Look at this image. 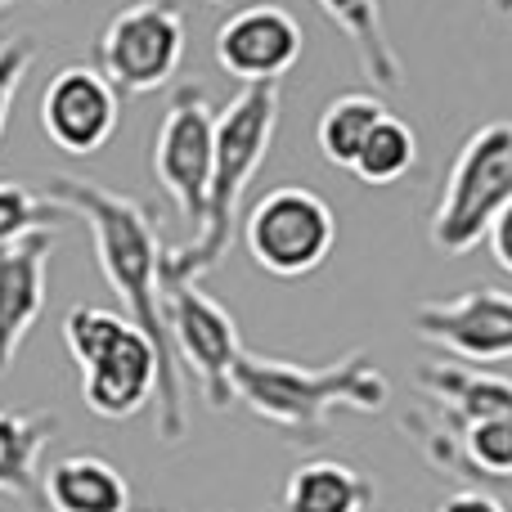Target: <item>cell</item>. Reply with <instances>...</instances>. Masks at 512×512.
<instances>
[{
  "mask_svg": "<svg viewBox=\"0 0 512 512\" xmlns=\"http://www.w3.org/2000/svg\"><path fill=\"white\" fill-rule=\"evenodd\" d=\"M274 131H279V81L243 86L216 113V167H212V189H207V212L194 239L185 248L167 252V265H162L167 283L203 279L230 256L234 234H239L243 194L252 189L256 171L265 167Z\"/></svg>",
  "mask_w": 512,
  "mask_h": 512,
  "instance_id": "3957f363",
  "label": "cell"
},
{
  "mask_svg": "<svg viewBox=\"0 0 512 512\" xmlns=\"http://www.w3.org/2000/svg\"><path fill=\"white\" fill-rule=\"evenodd\" d=\"M50 512H131V481L104 454H68L41 481Z\"/></svg>",
  "mask_w": 512,
  "mask_h": 512,
  "instance_id": "2e32d148",
  "label": "cell"
},
{
  "mask_svg": "<svg viewBox=\"0 0 512 512\" xmlns=\"http://www.w3.org/2000/svg\"><path fill=\"white\" fill-rule=\"evenodd\" d=\"M50 5H54V0H50Z\"/></svg>",
  "mask_w": 512,
  "mask_h": 512,
  "instance_id": "f546056e",
  "label": "cell"
},
{
  "mask_svg": "<svg viewBox=\"0 0 512 512\" xmlns=\"http://www.w3.org/2000/svg\"><path fill=\"white\" fill-rule=\"evenodd\" d=\"M427 459H463V468L481 472V477H512V414L504 418H481V423L441 427L436 436L423 441Z\"/></svg>",
  "mask_w": 512,
  "mask_h": 512,
  "instance_id": "d6986e66",
  "label": "cell"
},
{
  "mask_svg": "<svg viewBox=\"0 0 512 512\" xmlns=\"http://www.w3.org/2000/svg\"><path fill=\"white\" fill-rule=\"evenodd\" d=\"M490 5H495L504 18H512V0H490Z\"/></svg>",
  "mask_w": 512,
  "mask_h": 512,
  "instance_id": "4316f807",
  "label": "cell"
},
{
  "mask_svg": "<svg viewBox=\"0 0 512 512\" xmlns=\"http://www.w3.org/2000/svg\"><path fill=\"white\" fill-rule=\"evenodd\" d=\"M122 95L90 63L59 68L41 90V131L68 158H95L117 131Z\"/></svg>",
  "mask_w": 512,
  "mask_h": 512,
  "instance_id": "9c48e42d",
  "label": "cell"
},
{
  "mask_svg": "<svg viewBox=\"0 0 512 512\" xmlns=\"http://www.w3.org/2000/svg\"><path fill=\"white\" fill-rule=\"evenodd\" d=\"M32 59H36V36H9V41L0 45V140H5L9 108H14L18 86H23Z\"/></svg>",
  "mask_w": 512,
  "mask_h": 512,
  "instance_id": "cb8c5ba5",
  "label": "cell"
},
{
  "mask_svg": "<svg viewBox=\"0 0 512 512\" xmlns=\"http://www.w3.org/2000/svg\"><path fill=\"white\" fill-rule=\"evenodd\" d=\"M373 495V481L355 463L310 459L288 477L279 512H369Z\"/></svg>",
  "mask_w": 512,
  "mask_h": 512,
  "instance_id": "ac0fdd59",
  "label": "cell"
},
{
  "mask_svg": "<svg viewBox=\"0 0 512 512\" xmlns=\"http://www.w3.org/2000/svg\"><path fill=\"white\" fill-rule=\"evenodd\" d=\"M512 203V122H486L468 135L459 158L445 171V189L436 198L432 234L436 252L468 256L490 239V225Z\"/></svg>",
  "mask_w": 512,
  "mask_h": 512,
  "instance_id": "277c9868",
  "label": "cell"
},
{
  "mask_svg": "<svg viewBox=\"0 0 512 512\" xmlns=\"http://www.w3.org/2000/svg\"><path fill=\"white\" fill-rule=\"evenodd\" d=\"M54 248H59L54 230H32L18 243L0 248V373L14 369L27 333L45 310Z\"/></svg>",
  "mask_w": 512,
  "mask_h": 512,
  "instance_id": "4fadbf2b",
  "label": "cell"
},
{
  "mask_svg": "<svg viewBox=\"0 0 512 512\" xmlns=\"http://www.w3.org/2000/svg\"><path fill=\"white\" fill-rule=\"evenodd\" d=\"M45 198L59 207L63 216H77L90 234L95 265L113 297L122 301V315L153 342L162 360V391H158V441L180 445L189 436V405H185V382H180V360L171 346L167 324V243L158 234V216L149 203L131 194H117L108 185L81 176H50L45 180Z\"/></svg>",
  "mask_w": 512,
  "mask_h": 512,
  "instance_id": "6da1fadb",
  "label": "cell"
},
{
  "mask_svg": "<svg viewBox=\"0 0 512 512\" xmlns=\"http://www.w3.org/2000/svg\"><path fill=\"white\" fill-rule=\"evenodd\" d=\"M5 5H9V0H0V9H5Z\"/></svg>",
  "mask_w": 512,
  "mask_h": 512,
  "instance_id": "f1b7e54d",
  "label": "cell"
},
{
  "mask_svg": "<svg viewBox=\"0 0 512 512\" xmlns=\"http://www.w3.org/2000/svg\"><path fill=\"white\" fill-rule=\"evenodd\" d=\"M185 63V14L176 0H135L108 18L95 41V68L117 95H153Z\"/></svg>",
  "mask_w": 512,
  "mask_h": 512,
  "instance_id": "5b68a950",
  "label": "cell"
},
{
  "mask_svg": "<svg viewBox=\"0 0 512 512\" xmlns=\"http://www.w3.org/2000/svg\"><path fill=\"white\" fill-rule=\"evenodd\" d=\"M126 328H135V324L122 315V310L81 301V306H72L68 315H63V346H68L72 364L86 369V364H95L113 342H122Z\"/></svg>",
  "mask_w": 512,
  "mask_h": 512,
  "instance_id": "7402d4cb",
  "label": "cell"
},
{
  "mask_svg": "<svg viewBox=\"0 0 512 512\" xmlns=\"http://www.w3.org/2000/svg\"><path fill=\"white\" fill-rule=\"evenodd\" d=\"M414 333L463 364H504L512 360V292L468 288L459 297L423 301L414 310Z\"/></svg>",
  "mask_w": 512,
  "mask_h": 512,
  "instance_id": "30bf717a",
  "label": "cell"
},
{
  "mask_svg": "<svg viewBox=\"0 0 512 512\" xmlns=\"http://www.w3.org/2000/svg\"><path fill=\"white\" fill-rule=\"evenodd\" d=\"M382 117H387V108H382L378 95H364V90L337 95L333 104L319 113V126H315V144H319V153H324V162L351 171L364 140L373 135V126H378Z\"/></svg>",
  "mask_w": 512,
  "mask_h": 512,
  "instance_id": "ffe728a7",
  "label": "cell"
},
{
  "mask_svg": "<svg viewBox=\"0 0 512 512\" xmlns=\"http://www.w3.org/2000/svg\"><path fill=\"white\" fill-rule=\"evenodd\" d=\"M418 387L436 400L441 427H463V423H481V418L512 414V378L495 369H481V364H463V360L423 364Z\"/></svg>",
  "mask_w": 512,
  "mask_h": 512,
  "instance_id": "5bb4252c",
  "label": "cell"
},
{
  "mask_svg": "<svg viewBox=\"0 0 512 512\" xmlns=\"http://www.w3.org/2000/svg\"><path fill=\"white\" fill-rule=\"evenodd\" d=\"M234 400L248 405L265 427L288 436L292 445H319L333 409L382 414L391 400V378L364 351L333 364H297L248 355L234 364Z\"/></svg>",
  "mask_w": 512,
  "mask_h": 512,
  "instance_id": "7a4b0ae2",
  "label": "cell"
},
{
  "mask_svg": "<svg viewBox=\"0 0 512 512\" xmlns=\"http://www.w3.org/2000/svg\"><path fill=\"white\" fill-rule=\"evenodd\" d=\"M306 50V32L283 5H239L216 32V63L243 86L283 81Z\"/></svg>",
  "mask_w": 512,
  "mask_h": 512,
  "instance_id": "8fae6325",
  "label": "cell"
},
{
  "mask_svg": "<svg viewBox=\"0 0 512 512\" xmlns=\"http://www.w3.org/2000/svg\"><path fill=\"white\" fill-rule=\"evenodd\" d=\"M414 162H418V135L409 131L396 113H387L378 126H373L369 140H364V149H360V158H355L351 171L364 180V185L387 189V185H396V180H405L409 171H414Z\"/></svg>",
  "mask_w": 512,
  "mask_h": 512,
  "instance_id": "44dd1931",
  "label": "cell"
},
{
  "mask_svg": "<svg viewBox=\"0 0 512 512\" xmlns=\"http://www.w3.org/2000/svg\"><path fill=\"white\" fill-rule=\"evenodd\" d=\"M216 167V108L203 95V86H176L167 104V117L153 140V176L162 194L176 203L185 225L198 234L207 212V189Z\"/></svg>",
  "mask_w": 512,
  "mask_h": 512,
  "instance_id": "52a82bcc",
  "label": "cell"
},
{
  "mask_svg": "<svg viewBox=\"0 0 512 512\" xmlns=\"http://www.w3.org/2000/svg\"><path fill=\"white\" fill-rule=\"evenodd\" d=\"M59 216L63 212L45 194L18 185V180H0V248L18 243L23 234H32V230H54Z\"/></svg>",
  "mask_w": 512,
  "mask_h": 512,
  "instance_id": "603a6c76",
  "label": "cell"
},
{
  "mask_svg": "<svg viewBox=\"0 0 512 512\" xmlns=\"http://www.w3.org/2000/svg\"><path fill=\"white\" fill-rule=\"evenodd\" d=\"M436 512H512L499 495H486V490H454Z\"/></svg>",
  "mask_w": 512,
  "mask_h": 512,
  "instance_id": "d4e9b609",
  "label": "cell"
},
{
  "mask_svg": "<svg viewBox=\"0 0 512 512\" xmlns=\"http://www.w3.org/2000/svg\"><path fill=\"white\" fill-rule=\"evenodd\" d=\"M59 436L50 409H0V499L45 508L41 459Z\"/></svg>",
  "mask_w": 512,
  "mask_h": 512,
  "instance_id": "9a60e30c",
  "label": "cell"
},
{
  "mask_svg": "<svg viewBox=\"0 0 512 512\" xmlns=\"http://www.w3.org/2000/svg\"><path fill=\"white\" fill-rule=\"evenodd\" d=\"M162 391V360L140 328H126L122 342H113L95 364L81 369V400L104 423H126L144 414Z\"/></svg>",
  "mask_w": 512,
  "mask_h": 512,
  "instance_id": "7c38bea8",
  "label": "cell"
},
{
  "mask_svg": "<svg viewBox=\"0 0 512 512\" xmlns=\"http://www.w3.org/2000/svg\"><path fill=\"white\" fill-rule=\"evenodd\" d=\"M490 256H495V265L504 274H512V203L499 212V221L490 225Z\"/></svg>",
  "mask_w": 512,
  "mask_h": 512,
  "instance_id": "484cf974",
  "label": "cell"
},
{
  "mask_svg": "<svg viewBox=\"0 0 512 512\" xmlns=\"http://www.w3.org/2000/svg\"><path fill=\"white\" fill-rule=\"evenodd\" d=\"M203 5H216V9H239V0H203Z\"/></svg>",
  "mask_w": 512,
  "mask_h": 512,
  "instance_id": "83f0119b",
  "label": "cell"
},
{
  "mask_svg": "<svg viewBox=\"0 0 512 512\" xmlns=\"http://www.w3.org/2000/svg\"><path fill=\"white\" fill-rule=\"evenodd\" d=\"M252 261L274 279H306L328 261L337 243V216L315 189L279 185L252 203L243 221Z\"/></svg>",
  "mask_w": 512,
  "mask_h": 512,
  "instance_id": "8992f818",
  "label": "cell"
},
{
  "mask_svg": "<svg viewBox=\"0 0 512 512\" xmlns=\"http://www.w3.org/2000/svg\"><path fill=\"white\" fill-rule=\"evenodd\" d=\"M167 324L176 360L203 382V400L212 409H230L234 400V364L243 360V337L234 315L198 288V279L167 283Z\"/></svg>",
  "mask_w": 512,
  "mask_h": 512,
  "instance_id": "ba28073f",
  "label": "cell"
},
{
  "mask_svg": "<svg viewBox=\"0 0 512 512\" xmlns=\"http://www.w3.org/2000/svg\"><path fill=\"white\" fill-rule=\"evenodd\" d=\"M319 14L351 41L355 63H360L364 81L378 90H396L405 81V63H400L396 45L382 23V0H315Z\"/></svg>",
  "mask_w": 512,
  "mask_h": 512,
  "instance_id": "e0dca14e",
  "label": "cell"
}]
</instances>
